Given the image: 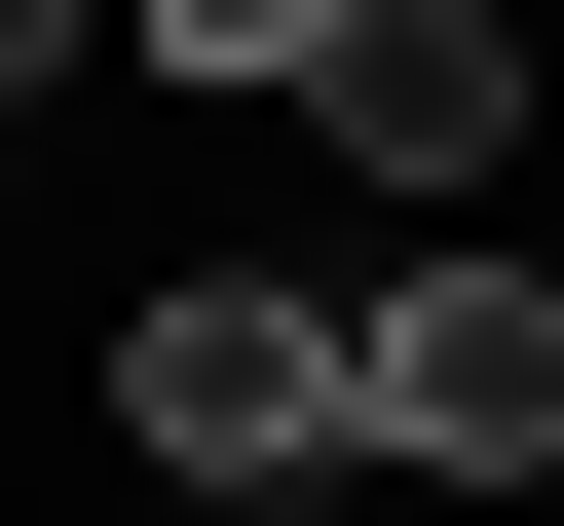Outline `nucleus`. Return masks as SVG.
I'll use <instances>...</instances> for the list:
<instances>
[{
    "instance_id": "f257e3e1",
    "label": "nucleus",
    "mask_w": 564,
    "mask_h": 526,
    "mask_svg": "<svg viewBox=\"0 0 564 526\" xmlns=\"http://www.w3.org/2000/svg\"><path fill=\"white\" fill-rule=\"evenodd\" d=\"M113 414H151L188 489H339V451H377V302H302V263H151Z\"/></svg>"
},
{
    "instance_id": "f03ea898",
    "label": "nucleus",
    "mask_w": 564,
    "mask_h": 526,
    "mask_svg": "<svg viewBox=\"0 0 564 526\" xmlns=\"http://www.w3.org/2000/svg\"><path fill=\"white\" fill-rule=\"evenodd\" d=\"M377 451L414 489H564V263H377Z\"/></svg>"
},
{
    "instance_id": "7ed1b4c3",
    "label": "nucleus",
    "mask_w": 564,
    "mask_h": 526,
    "mask_svg": "<svg viewBox=\"0 0 564 526\" xmlns=\"http://www.w3.org/2000/svg\"><path fill=\"white\" fill-rule=\"evenodd\" d=\"M339 188H414V226H489V151H527V0H339Z\"/></svg>"
},
{
    "instance_id": "20e7f679",
    "label": "nucleus",
    "mask_w": 564,
    "mask_h": 526,
    "mask_svg": "<svg viewBox=\"0 0 564 526\" xmlns=\"http://www.w3.org/2000/svg\"><path fill=\"white\" fill-rule=\"evenodd\" d=\"M151 76H263V113H302V76H339V0H151Z\"/></svg>"
},
{
    "instance_id": "39448f33",
    "label": "nucleus",
    "mask_w": 564,
    "mask_h": 526,
    "mask_svg": "<svg viewBox=\"0 0 564 526\" xmlns=\"http://www.w3.org/2000/svg\"><path fill=\"white\" fill-rule=\"evenodd\" d=\"M76 39H113V0H0V113H39V76H76Z\"/></svg>"
}]
</instances>
